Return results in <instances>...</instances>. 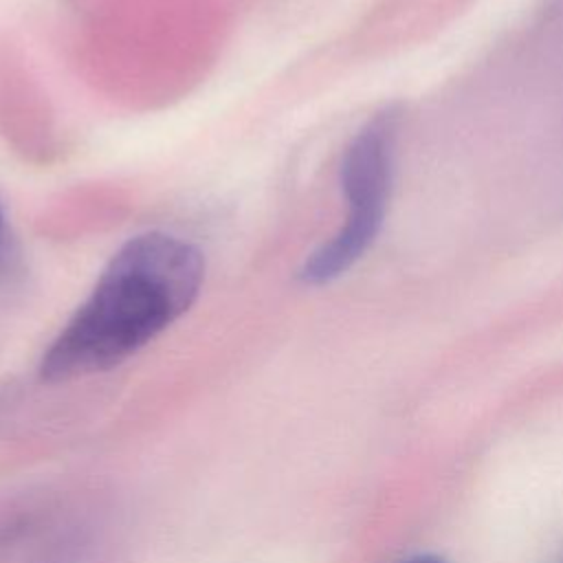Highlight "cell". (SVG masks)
<instances>
[{
  "label": "cell",
  "instance_id": "6da1fadb",
  "mask_svg": "<svg viewBox=\"0 0 563 563\" xmlns=\"http://www.w3.org/2000/svg\"><path fill=\"white\" fill-rule=\"evenodd\" d=\"M205 257L191 242L145 231L119 246L90 295L40 358L44 383H66L117 367L198 299Z\"/></svg>",
  "mask_w": 563,
  "mask_h": 563
},
{
  "label": "cell",
  "instance_id": "7a4b0ae2",
  "mask_svg": "<svg viewBox=\"0 0 563 563\" xmlns=\"http://www.w3.org/2000/svg\"><path fill=\"white\" fill-rule=\"evenodd\" d=\"M398 110L376 112L347 143L341 158V189L347 213L341 229L317 246L299 266L306 286H325L345 275L376 242L394 183V143Z\"/></svg>",
  "mask_w": 563,
  "mask_h": 563
},
{
  "label": "cell",
  "instance_id": "3957f363",
  "mask_svg": "<svg viewBox=\"0 0 563 563\" xmlns=\"http://www.w3.org/2000/svg\"><path fill=\"white\" fill-rule=\"evenodd\" d=\"M407 563H444V561L440 556H433V554H420V556L409 559Z\"/></svg>",
  "mask_w": 563,
  "mask_h": 563
},
{
  "label": "cell",
  "instance_id": "277c9868",
  "mask_svg": "<svg viewBox=\"0 0 563 563\" xmlns=\"http://www.w3.org/2000/svg\"><path fill=\"white\" fill-rule=\"evenodd\" d=\"M0 233H2V213H0Z\"/></svg>",
  "mask_w": 563,
  "mask_h": 563
}]
</instances>
